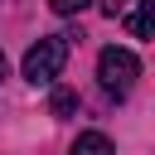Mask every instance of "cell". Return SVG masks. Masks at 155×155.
<instances>
[{
    "instance_id": "8",
    "label": "cell",
    "mask_w": 155,
    "mask_h": 155,
    "mask_svg": "<svg viewBox=\"0 0 155 155\" xmlns=\"http://www.w3.org/2000/svg\"><path fill=\"white\" fill-rule=\"evenodd\" d=\"M0 78H5V53H0Z\"/></svg>"
},
{
    "instance_id": "6",
    "label": "cell",
    "mask_w": 155,
    "mask_h": 155,
    "mask_svg": "<svg viewBox=\"0 0 155 155\" xmlns=\"http://www.w3.org/2000/svg\"><path fill=\"white\" fill-rule=\"evenodd\" d=\"M131 5H136V0H102V10H107V15H111V19H116V15H126V10H131Z\"/></svg>"
},
{
    "instance_id": "4",
    "label": "cell",
    "mask_w": 155,
    "mask_h": 155,
    "mask_svg": "<svg viewBox=\"0 0 155 155\" xmlns=\"http://www.w3.org/2000/svg\"><path fill=\"white\" fill-rule=\"evenodd\" d=\"M73 155H116V150H111V140H107L102 131H82V136L73 140Z\"/></svg>"
},
{
    "instance_id": "1",
    "label": "cell",
    "mask_w": 155,
    "mask_h": 155,
    "mask_svg": "<svg viewBox=\"0 0 155 155\" xmlns=\"http://www.w3.org/2000/svg\"><path fill=\"white\" fill-rule=\"evenodd\" d=\"M63 63H68V34H44V39L24 53V78H29L34 87H48V82L63 73Z\"/></svg>"
},
{
    "instance_id": "3",
    "label": "cell",
    "mask_w": 155,
    "mask_h": 155,
    "mask_svg": "<svg viewBox=\"0 0 155 155\" xmlns=\"http://www.w3.org/2000/svg\"><path fill=\"white\" fill-rule=\"evenodd\" d=\"M150 29H155V0H136V10H131V34H136V39H150Z\"/></svg>"
},
{
    "instance_id": "5",
    "label": "cell",
    "mask_w": 155,
    "mask_h": 155,
    "mask_svg": "<svg viewBox=\"0 0 155 155\" xmlns=\"http://www.w3.org/2000/svg\"><path fill=\"white\" fill-rule=\"evenodd\" d=\"M48 107H53V116H73V111H78V92H73V87H53Z\"/></svg>"
},
{
    "instance_id": "7",
    "label": "cell",
    "mask_w": 155,
    "mask_h": 155,
    "mask_svg": "<svg viewBox=\"0 0 155 155\" xmlns=\"http://www.w3.org/2000/svg\"><path fill=\"white\" fill-rule=\"evenodd\" d=\"M48 5H53V10H58V15H78V10H82V5H87V0H48Z\"/></svg>"
},
{
    "instance_id": "2",
    "label": "cell",
    "mask_w": 155,
    "mask_h": 155,
    "mask_svg": "<svg viewBox=\"0 0 155 155\" xmlns=\"http://www.w3.org/2000/svg\"><path fill=\"white\" fill-rule=\"evenodd\" d=\"M97 78H102V87H107V97H126L131 87H136V78H140V58L131 53V48H102V58H97Z\"/></svg>"
}]
</instances>
